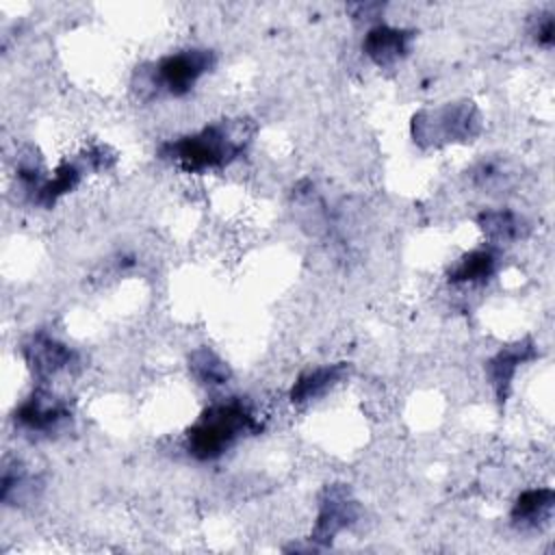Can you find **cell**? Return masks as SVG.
I'll use <instances>...</instances> for the list:
<instances>
[{"label":"cell","mask_w":555,"mask_h":555,"mask_svg":"<svg viewBox=\"0 0 555 555\" xmlns=\"http://www.w3.org/2000/svg\"><path fill=\"white\" fill-rule=\"evenodd\" d=\"M553 33H555V26H553V13H538V20L533 22L531 26V35L533 39L540 43V46H553Z\"/></svg>","instance_id":"cell-16"},{"label":"cell","mask_w":555,"mask_h":555,"mask_svg":"<svg viewBox=\"0 0 555 555\" xmlns=\"http://www.w3.org/2000/svg\"><path fill=\"white\" fill-rule=\"evenodd\" d=\"M412 41H414V30L397 28L388 24H375L373 28L366 30L362 39V50L377 67H392L408 56Z\"/></svg>","instance_id":"cell-8"},{"label":"cell","mask_w":555,"mask_h":555,"mask_svg":"<svg viewBox=\"0 0 555 555\" xmlns=\"http://www.w3.org/2000/svg\"><path fill=\"white\" fill-rule=\"evenodd\" d=\"M555 492L551 488H529L520 492L512 505V525L520 531H535L553 516Z\"/></svg>","instance_id":"cell-10"},{"label":"cell","mask_w":555,"mask_h":555,"mask_svg":"<svg viewBox=\"0 0 555 555\" xmlns=\"http://www.w3.org/2000/svg\"><path fill=\"white\" fill-rule=\"evenodd\" d=\"M496 264H499V254H496L494 245L477 247V249H470L464 256H460L451 264L447 278L451 284H479L494 275Z\"/></svg>","instance_id":"cell-13"},{"label":"cell","mask_w":555,"mask_h":555,"mask_svg":"<svg viewBox=\"0 0 555 555\" xmlns=\"http://www.w3.org/2000/svg\"><path fill=\"white\" fill-rule=\"evenodd\" d=\"M72 418V408L46 386L35 388L13 412L15 427L30 436H46L61 431Z\"/></svg>","instance_id":"cell-5"},{"label":"cell","mask_w":555,"mask_h":555,"mask_svg":"<svg viewBox=\"0 0 555 555\" xmlns=\"http://www.w3.org/2000/svg\"><path fill=\"white\" fill-rule=\"evenodd\" d=\"M189 371L204 386H223L230 379L228 364L208 347H199L189 356Z\"/></svg>","instance_id":"cell-15"},{"label":"cell","mask_w":555,"mask_h":555,"mask_svg":"<svg viewBox=\"0 0 555 555\" xmlns=\"http://www.w3.org/2000/svg\"><path fill=\"white\" fill-rule=\"evenodd\" d=\"M82 173H85V167L76 160H63L59 163V167L52 171L50 178H41L30 191V199L37 204V206H43V208H52L63 195L72 193L80 180H82Z\"/></svg>","instance_id":"cell-12"},{"label":"cell","mask_w":555,"mask_h":555,"mask_svg":"<svg viewBox=\"0 0 555 555\" xmlns=\"http://www.w3.org/2000/svg\"><path fill=\"white\" fill-rule=\"evenodd\" d=\"M260 431L262 423L254 408L238 397H230L210 403L197 416V421L184 434V447L191 457L210 462L221 457L241 438Z\"/></svg>","instance_id":"cell-2"},{"label":"cell","mask_w":555,"mask_h":555,"mask_svg":"<svg viewBox=\"0 0 555 555\" xmlns=\"http://www.w3.org/2000/svg\"><path fill=\"white\" fill-rule=\"evenodd\" d=\"M360 514L358 501L351 496V490L343 483L327 486L319 501V514L310 540L317 544H330L340 531L351 527Z\"/></svg>","instance_id":"cell-6"},{"label":"cell","mask_w":555,"mask_h":555,"mask_svg":"<svg viewBox=\"0 0 555 555\" xmlns=\"http://www.w3.org/2000/svg\"><path fill=\"white\" fill-rule=\"evenodd\" d=\"M249 141L251 128L247 121H217L193 134L165 141L158 147V154L186 173H204L234 163Z\"/></svg>","instance_id":"cell-1"},{"label":"cell","mask_w":555,"mask_h":555,"mask_svg":"<svg viewBox=\"0 0 555 555\" xmlns=\"http://www.w3.org/2000/svg\"><path fill=\"white\" fill-rule=\"evenodd\" d=\"M215 65V54L204 48H189L180 52H171L156 63L141 67L139 74V95H158L160 91L171 98L186 95L204 74H208ZM147 95V98H150Z\"/></svg>","instance_id":"cell-3"},{"label":"cell","mask_w":555,"mask_h":555,"mask_svg":"<svg viewBox=\"0 0 555 555\" xmlns=\"http://www.w3.org/2000/svg\"><path fill=\"white\" fill-rule=\"evenodd\" d=\"M477 223L481 228V232L486 234L488 241H492V245L499 243H514L518 238H525L529 232V223L525 221V217H520L518 212L512 210H483L477 217Z\"/></svg>","instance_id":"cell-14"},{"label":"cell","mask_w":555,"mask_h":555,"mask_svg":"<svg viewBox=\"0 0 555 555\" xmlns=\"http://www.w3.org/2000/svg\"><path fill=\"white\" fill-rule=\"evenodd\" d=\"M481 132V115L475 102H449L438 108H423L412 117V137L421 147L473 141Z\"/></svg>","instance_id":"cell-4"},{"label":"cell","mask_w":555,"mask_h":555,"mask_svg":"<svg viewBox=\"0 0 555 555\" xmlns=\"http://www.w3.org/2000/svg\"><path fill=\"white\" fill-rule=\"evenodd\" d=\"M538 353H535V345L531 338H522L514 345H507L503 347L496 356H492L486 364V373H488V379L494 388V395H496V401L503 403L512 390V382L516 377V371L518 366H522V362H529L533 360Z\"/></svg>","instance_id":"cell-9"},{"label":"cell","mask_w":555,"mask_h":555,"mask_svg":"<svg viewBox=\"0 0 555 555\" xmlns=\"http://www.w3.org/2000/svg\"><path fill=\"white\" fill-rule=\"evenodd\" d=\"M347 373V364L338 362V364H325V366H314L304 371L295 382L293 388L288 392L291 403L295 405H304L310 401L321 399L323 395H327L336 384H340V379Z\"/></svg>","instance_id":"cell-11"},{"label":"cell","mask_w":555,"mask_h":555,"mask_svg":"<svg viewBox=\"0 0 555 555\" xmlns=\"http://www.w3.org/2000/svg\"><path fill=\"white\" fill-rule=\"evenodd\" d=\"M22 356H24L30 373L41 382H46L52 375L67 371L76 364V351L46 332L33 334L22 345Z\"/></svg>","instance_id":"cell-7"}]
</instances>
